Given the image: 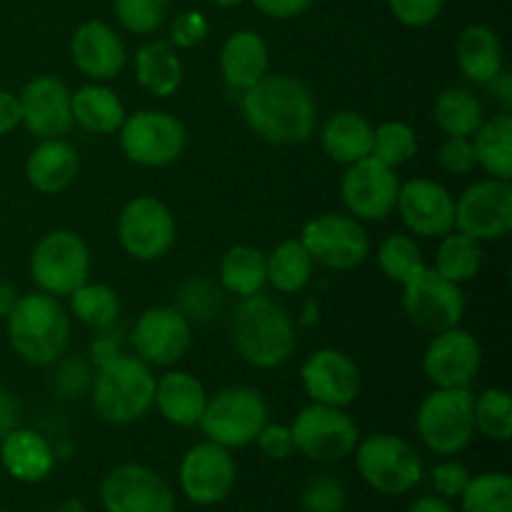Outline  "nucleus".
Segmentation results:
<instances>
[{"mask_svg":"<svg viewBox=\"0 0 512 512\" xmlns=\"http://www.w3.org/2000/svg\"><path fill=\"white\" fill-rule=\"evenodd\" d=\"M375 160L398 168L413 160L418 155V133L413 125L403 123V120H388L373 128V150H370Z\"/></svg>","mask_w":512,"mask_h":512,"instance_id":"obj_41","label":"nucleus"},{"mask_svg":"<svg viewBox=\"0 0 512 512\" xmlns=\"http://www.w3.org/2000/svg\"><path fill=\"white\" fill-rule=\"evenodd\" d=\"M455 230L478 243H493L512 233L510 180L485 178L455 198Z\"/></svg>","mask_w":512,"mask_h":512,"instance_id":"obj_13","label":"nucleus"},{"mask_svg":"<svg viewBox=\"0 0 512 512\" xmlns=\"http://www.w3.org/2000/svg\"><path fill=\"white\" fill-rule=\"evenodd\" d=\"M120 248L135 260H160L175 245L173 210L155 195H138L118 215Z\"/></svg>","mask_w":512,"mask_h":512,"instance_id":"obj_15","label":"nucleus"},{"mask_svg":"<svg viewBox=\"0 0 512 512\" xmlns=\"http://www.w3.org/2000/svg\"><path fill=\"white\" fill-rule=\"evenodd\" d=\"M403 310L415 328L425 333H443L458 328L465 318V293L458 283L425 265L403 285Z\"/></svg>","mask_w":512,"mask_h":512,"instance_id":"obj_12","label":"nucleus"},{"mask_svg":"<svg viewBox=\"0 0 512 512\" xmlns=\"http://www.w3.org/2000/svg\"><path fill=\"white\" fill-rule=\"evenodd\" d=\"M20 113L30 135L45 138H63L73 128V110H70V90L63 80L53 75H38L28 80L18 93Z\"/></svg>","mask_w":512,"mask_h":512,"instance_id":"obj_22","label":"nucleus"},{"mask_svg":"<svg viewBox=\"0 0 512 512\" xmlns=\"http://www.w3.org/2000/svg\"><path fill=\"white\" fill-rule=\"evenodd\" d=\"M255 10L275 20H293L298 15L308 13L315 0H250Z\"/></svg>","mask_w":512,"mask_h":512,"instance_id":"obj_50","label":"nucleus"},{"mask_svg":"<svg viewBox=\"0 0 512 512\" xmlns=\"http://www.w3.org/2000/svg\"><path fill=\"white\" fill-rule=\"evenodd\" d=\"M78 150L63 138H45L25 160V178L38 193L58 195L73 185L78 175Z\"/></svg>","mask_w":512,"mask_h":512,"instance_id":"obj_26","label":"nucleus"},{"mask_svg":"<svg viewBox=\"0 0 512 512\" xmlns=\"http://www.w3.org/2000/svg\"><path fill=\"white\" fill-rule=\"evenodd\" d=\"M173 0H113V10L128 33L150 35L168 20Z\"/></svg>","mask_w":512,"mask_h":512,"instance_id":"obj_42","label":"nucleus"},{"mask_svg":"<svg viewBox=\"0 0 512 512\" xmlns=\"http://www.w3.org/2000/svg\"><path fill=\"white\" fill-rule=\"evenodd\" d=\"M70 298V313L75 320L93 330H108L120 315V298L110 285L88 283L85 280L80 288H75Z\"/></svg>","mask_w":512,"mask_h":512,"instance_id":"obj_37","label":"nucleus"},{"mask_svg":"<svg viewBox=\"0 0 512 512\" xmlns=\"http://www.w3.org/2000/svg\"><path fill=\"white\" fill-rule=\"evenodd\" d=\"M15 300H18V290H15L10 283H5V280H0V320L8 318Z\"/></svg>","mask_w":512,"mask_h":512,"instance_id":"obj_56","label":"nucleus"},{"mask_svg":"<svg viewBox=\"0 0 512 512\" xmlns=\"http://www.w3.org/2000/svg\"><path fill=\"white\" fill-rule=\"evenodd\" d=\"M395 210L405 228L420 238H443L455 230V198L438 180L413 178L400 185Z\"/></svg>","mask_w":512,"mask_h":512,"instance_id":"obj_21","label":"nucleus"},{"mask_svg":"<svg viewBox=\"0 0 512 512\" xmlns=\"http://www.w3.org/2000/svg\"><path fill=\"white\" fill-rule=\"evenodd\" d=\"M100 505L105 512H175L178 500L158 470L143 463H123L105 473Z\"/></svg>","mask_w":512,"mask_h":512,"instance_id":"obj_14","label":"nucleus"},{"mask_svg":"<svg viewBox=\"0 0 512 512\" xmlns=\"http://www.w3.org/2000/svg\"><path fill=\"white\" fill-rule=\"evenodd\" d=\"M470 140L475 160L490 178L512 180V115L508 110L485 118Z\"/></svg>","mask_w":512,"mask_h":512,"instance_id":"obj_32","label":"nucleus"},{"mask_svg":"<svg viewBox=\"0 0 512 512\" xmlns=\"http://www.w3.org/2000/svg\"><path fill=\"white\" fill-rule=\"evenodd\" d=\"M265 423H268V403L263 395L248 385H233L208 398L198 425L210 443L240 450L255 443Z\"/></svg>","mask_w":512,"mask_h":512,"instance_id":"obj_7","label":"nucleus"},{"mask_svg":"<svg viewBox=\"0 0 512 512\" xmlns=\"http://www.w3.org/2000/svg\"><path fill=\"white\" fill-rule=\"evenodd\" d=\"M70 58L85 78L105 83L123 73L128 50L113 25L105 20H85L70 38Z\"/></svg>","mask_w":512,"mask_h":512,"instance_id":"obj_23","label":"nucleus"},{"mask_svg":"<svg viewBox=\"0 0 512 512\" xmlns=\"http://www.w3.org/2000/svg\"><path fill=\"white\" fill-rule=\"evenodd\" d=\"M210 23L200 10H183L170 20V45L180 50L198 48L208 38Z\"/></svg>","mask_w":512,"mask_h":512,"instance_id":"obj_44","label":"nucleus"},{"mask_svg":"<svg viewBox=\"0 0 512 512\" xmlns=\"http://www.w3.org/2000/svg\"><path fill=\"white\" fill-rule=\"evenodd\" d=\"M483 268V243L468 238L460 230H450L440 238L438 253H435V273L443 275L450 283H468Z\"/></svg>","mask_w":512,"mask_h":512,"instance_id":"obj_36","label":"nucleus"},{"mask_svg":"<svg viewBox=\"0 0 512 512\" xmlns=\"http://www.w3.org/2000/svg\"><path fill=\"white\" fill-rule=\"evenodd\" d=\"M353 455L363 483L373 488L375 493L388 495V498L408 495L410 490L418 488L425 475L420 453L413 448V443H408L400 435H370V438L360 440Z\"/></svg>","mask_w":512,"mask_h":512,"instance_id":"obj_5","label":"nucleus"},{"mask_svg":"<svg viewBox=\"0 0 512 512\" xmlns=\"http://www.w3.org/2000/svg\"><path fill=\"white\" fill-rule=\"evenodd\" d=\"M210 3H215L218 8H238V5H243L245 0H210Z\"/></svg>","mask_w":512,"mask_h":512,"instance_id":"obj_58","label":"nucleus"},{"mask_svg":"<svg viewBox=\"0 0 512 512\" xmlns=\"http://www.w3.org/2000/svg\"><path fill=\"white\" fill-rule=\"evenodd\" d=\"M295 453H303L315 463H340L350 458L360 443L358 423L345 413V408L310 403L295 415L293 425Z\"/></svg>","mask_w":512,"mask_h":512,"instance_id":"obj_9","label":"nucleus"},{"mask_svg":"<svg viewBox=\"0 0 512 512\" xmlns=\"http://www.w3.org/2000/svg\"><path fill=\"white\" fill-rule=\"evenodd\" d=\"M103 335H98V338L90 343V365H93L95 370L103 368V365H108L110 360H115L118 355H123V350H120V340L113 338L110 333H105V330H100Z\"/></svg>","mask_w":512,"mask_h":512,"instance_id":"obj_51","label":"nucleus"},{"mask_svg":"<svg viewBox=\"0 0 512 512\" xmlns=\"http://www.w3.org/2000/svg\"><path fill=\"white\" fill-rule=\"evenodd\" d=\"M438 163L443 165V170L453 175H468L478 168V160H475L473 140L470 138H448L438 150Z\"/></svg>","mask_w":512,"mask_h":512,"instance_id":"obj_47","label":"nucleus"},{"mask_svg":"<svg viewBox=\"0 0 512 512\" xmlns=\"http://www.w3.org/2000/svg\"><path fill=\"white\" fill-rule=\"evenodd\" d=\"M270 50L268 43L255 30H235L220 48V73L233 90L253 88L268 75Z\"/></svg>","mask_w":512,"mask_h":512,"instance_id":"obj_25","label":"nucleus"},{"mask_svg":"<svg viewBox=\"0 0 512 512\" xmlns=\"http://www.w3.org/2000/svg\"><path fill=\"white\" fill-rule=\"evenodd\" d=\"M300 380L308 393L310 403L348 408L355 403L363 388L360 368L350 355L335 348H320L300 368Z\"/></svg>","mask_w":512,"mask_h":512,"instance_id":"obj_20","label":"nucleus"},{"mask_svg":"<svg viewBox=\"0 0 512 512\" xmlns=\"http://www.w3.org/2000/svg\"><path fill=\"white\" fill-rule=\"evenodd\" d=\"M240 110L248 128L270 145L305 143L318 123L313 95L290 75L268 73L253 88L243 90Z\"/></svg>","mask_w":512,"mask_h":512,"instance_id":"obj_1","label":"nucleus"},{"mask_svg":"<svg viewBox=\"0 0 512 512\" xmlns=\"http://www.w3.org/2000/svg\"><path fill=\"white\" fill-rule=\"evenodd\" d=\"M220 283L238 298L263 293V288L268 285L263 250L243 243L225 250L223 260H220Z\"/></svg>","mask_w":512,"mask_h":512,"instance_id":"obj_34","label":"nucleus"},{"mask_svg":"<svg viewBox=\"0 0 512 512\" xmlns=\"http://www.w3.org/2000/svg\"><path fill=\"white\" fill-rule=\"evenodd\" d=\"M5 325L18 358L35 368L55 365L68 350L70 318L60 300L48 293L18 295Z\"/></svg>","mask_w":512,"mask_h":512,"instance_id":"obj_3","label":"nucleus"},{"mask_svg":"<svg viewBox=\"0 0 512 512\" xmlns=\"http://www.w3.org/2000/svg\"><path fill=\"white\" fill-rule=\"evenodd\" d=\"M445 0H388V8L398 23L408 28H425L443 13Z\"/></svg>","mask_w":512,"mask_h":512,"instance_id":"obj_45","label":"nucleus"},{"mask_svg":"<svg viewBox=\"0 0 512 512\" xmlns=\"http://www.w3.org/2000/svg\"><path fill=\"white\" fill-rule=\"evenodd\" d=\"M425 258L420 245L410 235L395 233L380 243L378 248V268L393 283L405 285L413 275H418L425 268Z\"/></svg>","mask_w":512,"mask_h":512,"instance_id":"obj_40","label":"nucleus"},{"mask_svg":"<svg viewBox=\"0 0 512 512\" xmlns=\"http://www.w3.org/2000/svg\"><path fill=\"white\" fill-rule=\"evenodd\" d=\"M430 480H433L435 495H440V498L453 503V500H458L460 495H463V490L468 488L470 470L465 468L463 463H458V460L445 458L443 463L435 465L433 473H430Z\"/></svg>","mask_w":512,"mask_h":512,"instance_id":"obj_46","label":"nucleus"},{"mask_svg":"<svg viewBox=\"0 0 512 512\" xmlns=\"http://www.w3.org/2000/svg\"><path fill=\"white\" fill-rule=\"evenodd\" d=\"M135 80L153 98H170L183 85V60L170 40H150L140 45L133 58Z\"/></svg>","mask_w":512,"mask_h":512,"instance_id":"obj_29","label":"nucleus"},{"mask_svg":"<svg viewBox=\"0 0 512 512\" xmlns=\"http://www.w3.org/2000/svg\"><path fill=\"white\" fill-rule=\"evenodd\" d=\"M458 500L460 512H512V478L498 470L470 475Z\"/></svg>","mask_w":512,"mask_h":512,"instance_id":"obj_38","label":"nucleus"},{"mask_svg":"<svg viewBox=\"0 0 512 512\" xmlns=\"http://www.w3.org/2000/svg\"><path fill=\"white\" fill-rule=\"evenodd\" d=\"M23 120L20 113V98L10 90H0V135L13 133Z\"/></svg>","mask_w":512,"mask_h":512,"instance_id":"obj_52","label":"nucleus"},{"mask_svg":"<svg viewBox=\"0 0 512 512\" xmlns=\"http://www.w3.org/2000/svg\"><path fill=\"white\" fill-rule=\"evenodd\" d=\"M345 505H348V490L343 480L328 473L313 475L300 493L303 512H343Z\"/></svg>","mask_w":512,"mask_h":512,"instance_id":"obj_43","label":"nucleus"},{"mask_svg":"<svg viewBox=\"0 0 512 512\" xmlns=\"http://www.w3.org/2000/svg\"><path fill=\"white\" fill-rule=\"evenodd\" d=\"M470 388H435L425 395L415 415V430L430 453L455 458L475 438Z\"/></svg>","mask_w":512,"mask_h":512,"instance_id":"obj_6","label":"nucleus"},{"mask_svg":"<svg viewBox=\"0 0 512 512\" xmlns=\"http://www.w3.org/2000/svg\"><path fill=\"white\" fill-rule=\"evenodd\" d=\"M50 512H88V508H85V503L80 498H65Z\"/></svg>","mask_w":512,"mask_h":512,"instance_id":"obj_57","label":"nucleus"},{"mask_svg":"<svg viewBox=\"0 0 512 512\" xmlns=\"http://www.w3.org/2000/svg\"><path fill=\"white\" fill-rule=\"evenodd\" d=\"M300 243L315 265L328 270H353L370 255L368 230L360 220L345 213H323L308 220L300 233Z\"/></svg>","mask_w":512,"mask_h":512,"instance_id":"obj_11","label":"nucleus"},{"mask_svg":"<svg viewBox=\"0 0 512 512\" xmlns=\"http://www.w3.org/2000/svg\"><path fill=\"white\" fill-rule=\"evenodd\" d=\"M408 512H458L450 500L440 498V495H423V498L413 500Z\"/></svg>","mask_w":512,"mask_h":512,"instance_id":"obj_54","label":"nucleus"},{"mask_svg":"<svg viewBox=\"0 0 512 512\" xmlns=\"http://www.w3.org/2000/svg\"><path fill=\"white\" fill-rule=\"evenodd\" d=\"M398 193L400 180L395 175V168L380 163L373 155L353 165H345V175L340 180V198L348 208V215H353L355 220L380 223L393 215Z\"/></svg>","mask_w":512,"mask_h":512,"instance_id":"obj_17","label":"nucleus"},{"mask_svg":"<svg viewBox=\"0 0 512 512\" xmlns=\"http://www.w3.org/2000/svg\"><path fill=\"white\" fill-rule=\"evenodd\" d=\"M205 405H208V393L195 375L185 370H170L163 378L155 380L153 408L168 423L178 428H193L203 418Z\"/></svg>","mask_w":512,"mask_h":512,"instance_id":"obj_27","label":"nucleus"},{"mask_svg":"<svg viewBox=\"0 0 512 512\" xmlns=\"http://www.w3.org/2000/svg\"><path fill=\"white\" fill-rule=\"evenodd\" d=\"M118 140L130 163L143 168H165L183 155L188 133L175 115L163 110H138L125 115Z\"/></svg>","mask_w":512,"mask_h":512,"instance_id":"obj_10","label":"nucleus"},{"mask_svg":"<svg viewBox=\"0 0 512 512\" xmlns=\"http://www.w3.org/2000/svg\"><path fill=\"white\" fill-rule=\"evenodd\" d=\"M230 330L240 358L258 370L280 368L298 348V333L288 310L263 293L240 298Z\"/></svg>","mask_w":512,"mask_h":512,"instance_id":"obj_2","label":"nucleus"},{"mask_svg":"<svg viewBox=\"0 0 512 512\" xmlns=\"http://www.w3.org/2000/svg\"><path fill=\"white\" fill-rule=\"evenodd\" d=\"M73 123L93 135L118 133L125 120V105L113 88L103 83H88L70 93Z\"/></svg>","mask_w":512,"mask_h":512,"instance_id":"obj_31","label":"nucleus"},{"mask_svg":"<svg viewBox=\"0 0 512 512\" xmlns=\"http://www.w3.org/2000/svg\"><path fill=\"white\" fill-rule=\"evenodd\" d=\"M193 343L190 318L178 308L158 305L148 308L133 325L130 345L135 355L148 365H175Z\"/></svg>","mask_w":512,"mask_h":512,"instance_id":"obj_18","label":"nucleus"},{"mask_svg":"<svg viewBox=\"0 0 512 512\" xmlns=\"http://www.w3.org/2000/svg\"><path fill=\"white\" fill-rule=\"evenodd\" d=\"M238 483V463L233 450L210 440L193 445L178 468V485L185 498L200 508L225 503Z\"/></svg>","mask_w":512,"mask_h":512,"instance_id":"obj_16","label":"nucleus"},{"mask_svg":"<svg viewBox=\"0 0 512 512\" xmlns=\"http://www.w3.org/2000/svg\"><path fill=\"white\" fill-rule=\"evenodd\" d=\"M315 263L300 240H283L275 245L273 253L265 255V275L278 293L293 295L310 285Z\"/></svg>","mask_w":512,"mask_h":512,"instance_id":"obj_33","label":"nucleus"},{"mask_svg":"<svg viewBox=\"0 0 512 512\" xmlns=\"http://www.w3.org/2000/svg\"><path fill=\"white\" fill-rule=\"evenodd\" d=\"M320 145L325 155L340 165H353L368 158L373 150V125L365 115L355 110H340L330 115L320 133Z\"/></svg>","mask_w":512,"mask_h":512,"instance_id":"obj_30","label":"nucleus"},{"mask_svg":"<svg viewBox=\"0 0 512 512\" xmlns=\"http://www.w3.org/2000/svg\"><path fill=\"white\" fill-rule=\"evenodd\" d=\"M435 125L448 138H473L485 120L483 103L468 88H445L433 103Z\"/></svg>","mask_w":512,"mask_h":512,"instance_id":"obj_35","label":"nucleus"},{"mask_svg":"<svg viewBox=\"0 0 512 512\" xmlns=\"http://www.w3.org/2000/svg\"><path fill=\"white\" fill-rule=\"evenodd\" d=\"M155 380L150 365L138 355H118L98 368L90 383L93 410L110 425L138 423L153 408Z\"/></svg>","mask_w":512,"mask_h":512,"instance_id":"obj_4","label":"nucleus"},{"mask_svg":"<svg viewBox=\"0 0 512 512\" xmlns=\"http://www.w3.org/2000/svg\"><path fill=\"white\" fill-rule=\"evenodd\" d=\"M20 423V403L5 385H0V440L18 428Z\"/></svg>","mask_w":512,"mask_h":512,"instance_id":"obj_53","label":"nucleus"},{"mask_svg":"<svg viewBox=\"0 0 512 512\" xmlns=\"http://www.w3.org/2000/svg\"><path fill=\"white\" fill-rule=\"evenodd\" d=\"M488 88H490V93L495 95V100H498V103H503V108L508 110L510 105H512V80H510V73H500L498 78L493 80V83H488Z\"/></svg>","mask_w":512,"mask_h":512,"instance_id":"obj_55","label":"nucleus"},{"mask_svg":"<svg viewBox=\"0 0 512 512\" xmlns=\"http://www.w3.org/2000/svg\"><path fill=\"white\" fill-rule=\"evenodd\" d=\"M475 433H483L495 443L512 438V398L508 390L488 388L473 398Z\"/></svg>","mask_w":512,"mask_h":512,"instance_id":"obj_39","label":"nucleus"},{"mask_svg":"<svg viewBox=\"0 0 512 512\" xmlns=\"http://www.w3.org/2000/svg\"><path fill=\"white\" fill-rule=\"evenodd\" d=\"M90 275L88 243L75 230H50L30 253V278L40 293L68 298Z\"/></svg>","mask_w":512,"mask_h":512,"instance_id":"obj_8","label":"nucleus"},{"mask_svg":"<svg viewBox=\"0 0 512 512\" xmlns=\"http://www.w3.org/2000/svg\"><path fill=\"white\" fill-rule=\"evenodd\" d=\"M455 60L470 83L488 85L505 70V53L490 25H468L455 40Z\"/></svg>","mask_w":512,"mask_h":512,"instance_id":"obj_28","label":"nucleus"},{"mask_svg":"<svg viewBox=\"0 0 512 512\" xmlns=\"http://www.w3.org/2000/svg\"><path fill=\"white\" fill-rule=\"evenodd\" d=\"M0 463L5 473L18 483L38 485L53 473L55 450L38 430L18 425L0 440Z\"/></svg>","mask_w":512,"mask_h":512,"instance_id":"obj_24","label":"nucleus"},{"mask_svg":"<svg viewBox=\"0 0 512 512\" xmlns=\"http://www.w3.org/2000/svg\"><path fill=\"white\" fill-rule=\"evenodd\" d=\"M483 365V348L470 330L435 333L423 355V373L435 388H470Z\"/></svg>","mask_w":512,"mask_h":512,"instance_id":"obj_19","label":"nucleus"},{"mask_svg":"<svg viewBox=\"0 0 512 512\" xmlns=\"http://www.w3.org/2000/svg\"><path fill=\"white\" fill-rule=\"evenodd\" d=\"M90 383H93V373H90V368L85 365V360L73 358L65 360V363L60 365L58 373H55L53 388L58 390L63 398H78V395H83L85 390L90 388Z\"/></svg>","mask_w":512,"mask_h":512,"instance_id":"obj_48","label":"nucleus"},{"mask_svg":"<svg viewBox=\"0 0 512 512\" xmlns=\"http://www.w3.org/2000/svg\"><path fill=\"white\" fill-rule=\"evenodd\" d=\"M255 443H258L260 453L270 460H288L295 453L290 425L283 423H265L258 438H255Z\"/></svg>","mask_w":512,"mask_h":512,"instance_id":"obj_49","label":"nucleus"}]
</instances>
